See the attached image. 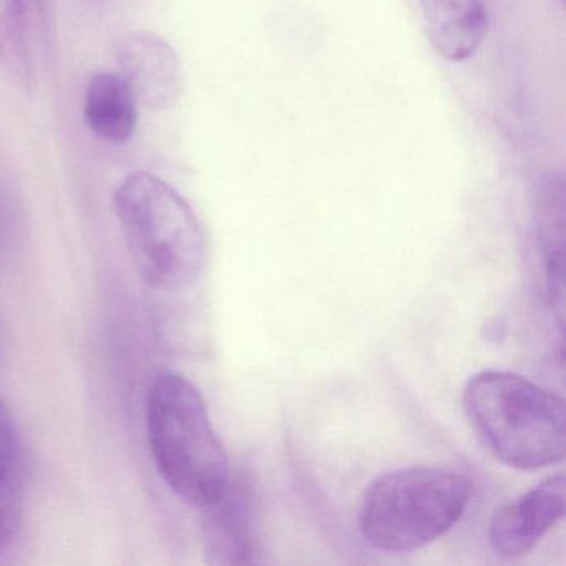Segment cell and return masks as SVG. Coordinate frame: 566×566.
I'll use <instances>...</instances> for the list:
<instances>
[{
    "instance_id": "obj_6",
    "label": "cell",
    "mask_w": 566,
    "mask_h": 566,
    "mask_svg": "<svg viewBox=\"0 0 566 566\" xmlns=\"http://www.w3.org/2000/svg\"><path fill=\"white\" fill-rule=\"evenodd\" d=\"M118 67L135 97L151 111H167L184 92V67L177 51L154 32L137 31L118 41Z\"/></svg>"
},
{
    "instance_id": "obj_4",
    "label": "cell",
    "mask_w": 566,
    "mask_h": 566,
    "mask_svg": "<svg viewBox=\"0 0 566 566\" xmlns=\"http://www.w3.org/2000/svg\"><path fill=\"white\" fill-rule=\"evenodd\" d=\"M472 495L469 476L442 467H410L369 483L359 510L364 542L379 552H416L446 535Z\"/></svg>"
},
{
    "instance_id": "obj_14",
    "label": "cell",
    "mask_w": 566,
    "mask_h": 566,
    "mask_svg": "<svg viewBox=\"0 0 566 566\" xmlns=\"http://www.w3.org/2000/svg\"><path fill=\"white\" fill-rule=\"evenodd\" d=\"M29 4H31V0H8L4 14L8 15V18L15 19V21L25 22Z\"/></svg>"
},
{
    "instance_id": "obj_8",
    "label": "cell",
    "mask_w": 566,
    "mask_h": 566,
    "mask_svg": "<svg viewBox=\"0 0 566 566\" xmlns=\"http://www.w3.org/2000/svg\"><path fill=\"white\" fill-rule=\"evenodd\" d=\"M423 32L447 62L469 61L489 31L485 0H417Z\"/></svg>"
},
{
    "instance_id": "obj_7",
    "label": "cell",
    "mask_w": 566,
    "mask_h": 566,
    "mask_svg": "<svg viewBox=\"0 0 566 566\" xmlns=\"http://www.w3.org/2000/svg\"><path fill=\"white\" fill-rule=\"evenodd\" d=\"M205 515V552L211 565L256 563V513L254 490L247 479L228 483Z\"/></svg>"
},
{
    "instance_id": "obj_5",
    "label": "cell",
    "mask_w": 566,
    "mask_h": 566,
    "mask_svg": "<svg viewBox=\"0 0 566 566\" xmlns=\"http://www.w3.org/2000/svg\"><path fill=\"white\" fill-rule=\"evenodd\" d=\"M565 505V475L548 476L515 502L506 503L493 513L489 525L490 546L503 558L528 555L563 518Z\"/></svg>"
},
{
    "instance_id": "obj_2",
    "label": "cell",
    "mask_w": 566,
    "mask_h": 566,
    "mask_svg": "<svg viewBox=\"0 0 566 566\" xmlns=\"http://www.w3.org/2000/svg\"><path fill=\"white\" fill-rule=\"evenodd\" d=\"M115 213L138 276L160 291H184L203 271V228L193 208L161 178L137 171L115 191Z\"/></svg>"
},
{
    "instance_id": "obj_10",
    "label": "cell",
    "mask_w": 566,
    "mask_h": 566,
    "mask_svg": "<svg viewBox=\"0 0 566 566\" xmlns=\"http://www.w3.org/2000/svg\"><path fill=\"white\" fill-rule=\"evenodd\" d=\"M565 178L549 174L543 178L536 197V230L546 254L548 276L553 290L562 291L563 247H565Z\"/></svg>"
},
{
    "instance_id": "obj_3",
    "label": "cell",
    "mask_w": 566,
    "mask_h": 566,
    "mask_svg": "<svg viewBox=\"0 0 566 566\" xmlns=\"http://www.w3.org/2000/svg\"><path fill=\"white\" fill-rule=\"evenodd\" d=\"M147 432L158 472L181 500L207 509L223 495L230 462L190 380L175 373L157 377L148 394Z\"/></svg>"
},
{
    "instance_id": "obj_15",
    "label": "cell",
    "mask_w": 566,
    "mask_h": 566,
    "mask_svg": "<svg viewBox=\"0 0 566 566\" xmlns=\"http://www.w3.org/2000/svg\"><path fill=\"white\" fill-rule=\"evenodd\" d=\"M559 2H562V4H565V0H559Z\"/></svg>"
},
{
    "instance_id": "obj_1",
    "label": "cell",
    "mask_w": 566,
    "mask_h": 566,
    "mask_svg": "<svg viewBox=\"0 0 566 566\" xmlns=\"http://www.w3.org/2000/svg\"><path fill=\"white\" fill-rule=\"evenodd\" d=\"M463 410L483 446L505 465L539 470L565 459V400L518 374L483 370L463 389Z\"/></svg>"
},
{
    "instance_id": "obj_12",
    "label": "cell",
    "mask_w": 566,
    "mask_h": 566,
    "mask_svg": "<svg viewBox=\"0 0 566 566\" xmlns=\"http://www.w3.org/2000/svg\"><path fill=\"white\" fill-rule=\"evenodd\" d=\"M15 450H18V433H15L14 417L4 397L0 396V485L11 479Z\"/></svg>"
},
{
    "instance_id": "obj_13",
    "label": "cell",
    "mask_w": 566,
    "mask_h": 566,
    "mask_svg": "<svg viewBox=\"0 0 566 566\" xmlns=\"http://www.w3.org/2000/svg\"><path fill=\"white\" fill-rule=\"evenodd\" d=\"M19 510L15 499L9 492V480L0 485V543L11 536L12 530L18 525Z\"/></svg>"
},
{
    "instance_id": "obj_11",
    "label": "cell",
    "mask_w": 566,
    "mask_h": 566,
    "mask_svg": "<svg viewBox=\"0 0 566 566\" xmlns=\"http://www.w3.org/2000/svg\"><path fill=\"white\" fill-rule=\"evenodd\" d=\"M0 67L25 87L34 82V64L25 22L15 21L6 14H0Z\"/></svg>"
},
{
    "instance_id": "obj_9",
    "label": "cell",
    "mask_w": 566,
    "mask_h": 566,
    "mask_svg": "<svg viewBox=\"0 0 566 566\" xmlns=\"http://www.w3.org/2000/svg\"><path fill=\"white\" fill-rule=\"evenodd\" d=\"M138 101L120 74L98 72L85 91L84 117L102 140L125 144L137 130Z\"/></svg>"
}]
</instances>
